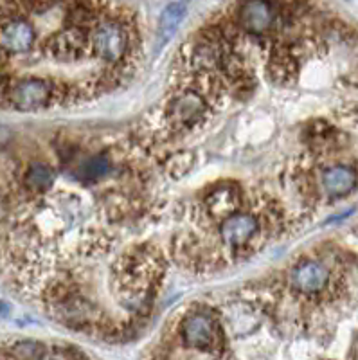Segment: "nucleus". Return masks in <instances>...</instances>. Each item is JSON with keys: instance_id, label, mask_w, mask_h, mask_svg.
Segmentation results:
<instances>
[{"instance_id": "nucleus-4", "label": "nucleus", "mask_w": 358, "mask_h": 360, "mask_svg": "<svg viewBox=\"0 0 358 360\" xmlns=\"http://www.w3.org/2000/svg\"><path fill=\"white\" fill-rule=\"evenodd\" d=\"M209 103L196 89H186L171 99L167 105V117L179 130H193L205 119Z\"/></svg>"}, {"instance_id": "nucleus-7", "label": "nucleus", "mask_w": 358, "mask_h": 360, "mask_svg": "<svg viewBox=\"0 0 358 360\" xmlns=\"http://www.w3.org/2000/svg\"><path fill=\"white\" fill-rule=\"evenodd\" d=\"M328 283H330V270L315 259H306V262L298 263L290 272V285L299 294H321L328 287Z\"/></svg>"}, {"instance_id": "nucleus-2", "label": "nucleus", "mask_w": 358, "mask_h": 360, "mask_svg": "<svg viewBox=\"0 0 358 360\" xmlns=\"http://www.w3.org/2000/svg\"><path fill=\"white\" fill-rule=\"evenodd\" d=\"M54 94H56V89L49 79L40 78V76H24V78L9 82L2 90L0 98L11 108L31 112L53 105Z\"/></svg>"}, {"instance_id": "nucleus-12", "label": "nucleus", "mask_w": 358, "mask_h": 360, "mask_svg": "<svg viewBox=\"0 0 358 360\" xmlns=\"http://www.w3.org/2000/svg\"><path fill=\"white\" fill-rule=\"evenodd\" d=\"M186 11H188V6L184 2H173V4L167 6L166 9L160 15L159 20V33L162 38H170L171 34L175 33L177 27L180 25V22L186 17Z\"/></svg>"}, {"instance_id": "nucleus-8", "label": "nucleus", "mask_w": 358, "mask_h": 360, "mask_svg": "<svg viewBox=\"0 0 358 360\" xmlns=\"http://www.w3.org/2000/svg\"><path fill=\"white\" fill-rule=\"evenodd\" d=\"M205 207L215 220L222 221L225 217L236 213L241 207L240 188L234 184H224L220 188H215L212 191H209L207 198H205Z\"/></svg>"}, {"instance_id": "nucleus-11", "label": "nucleus", "mask_w": 358, "mask_h": 360, "mask_svg": "<svg viewBox=\"0 0 358 360\" xmlns=\"http://www.w3.org/2000/svg\"><path fill=\"white\" fill-rule=\"evenodd\" d=\"M54 169L51 168L49 164L45 162H34L27 168L24 175V186L33 193H45L49 191L54 186Z\"/></svg>"}, {"instance_id": "nucleus-9", "label": "nucleus", "mask_w": 358, "mask_h": 360, "mask_svg": "<svg viewBox=\"0 0 358 360\" xmlns=\"http://www.w3.org/2000/svg\"><path fill=\"white\" fill-rule=\"evenodd\" d=\"M358 182V175L351 166L346 164H335L326 169L321 176V184L330 197L340 198L350 195Z\"/></svg>"}, {"instance_id": "nucleus-13", "label": "nucleus", "mask_w": 358, "mask_h": 360, "mask_svg": "<svg viewBox=\"0 0 358 360\" xmlns=\"http://www.w3.org/2000/svg\"><path fill=\"white\" fill-rule=\"evenodd\" d=\"M8 355L18 356V359H45V356H49L45 353L44 344L34 342V340H20V342L13 344Z\"/></svg>"}, {"instance_id": "nucleus-5", "label": "nucleus", "mask_w": 358, "mask_h": 360, "mask_svg": "<svg viewBox=\"0 0 358 360\" xmlns=\"http://www.w3.org/2000/svg\"><path fill=\"white\" fill-rule=\"evenodd\" d=\"M184 344L193 349H216L222 344V328L218 321L205 311L188 315L180 324Z\"/></svg>"}, {"instance_id": "nucleus-6", "label": "nucleus", "mask_w": 358, "mask_h": 360, "mask_svg": "<svg viewBox=\"0 0 358 360\" xmlns=\"http://www.w3.org/2000/svg\"><path fill=\"white\" fill-rule=\"evenodd\" d=\"M261 224L260 218L250 213H236L229 214L220 221V238L224 245H227L232 250H240L245 247H250L254 238L260 234Z\"/></svg>"}, {"instance_id": "nucleus-3", "label": "nucleus", "mask_w": 358, "mask_h": 360, "mask_svg": "<svg viewBox=\"0 0 358 360\" xmlns=\"http://www.w3.org/2000/svg\"><path fill=\"white\" fill-rule=\"evenodd\" d=\"M281 17L279 0H240L236 6L238 27L252 37L269 34Z\"/></svg>"}, {"instance_id": "nucleus-1", "label": "nucleus", "mask_w": 358, "mask_h": 360, "mask_svg": "<svg viewBox=\"0 0 358 360\" xmlns=\"http://www.w3.org/2000/svg\"><path fill=\"white\" fill-rule=\"evenodd\" d=\"M137 47V29L134 20L121 9L108 6L90 29L92 56L108 69L124 70L130 65Z\"/></svg>"}, {"instance_id": "nucleus-10", "label": "nucleus", "mask_w": 358, "mask_h": 360, "mask_svg": "<svg viewBox=\"0 0 358 360\" xmlns=\"http://www.w3.org/2000/svg\"><path fill=\"white\" fill-rule=\"evenodd\" d=\"M112 172V160L106 153H94L89 155L77 164L76 175L77 179L85 182V184H94V182H101L103 179L110 175Z\"/></svg>"}]
</instances>
